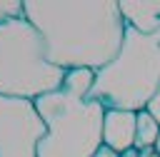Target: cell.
Here are the masks:
<instances>
[{
	"label": "cell",
	"instance_id": "10",
	"mask_svg": "<svg viewBox=\"0 0 160 157\" xmlns=\"http://www.w3.org/2000/svg\"><path fill=\"white\" fill-rule=\"evenodd\" d=\"M25 17V0H0V22Z\"/></svg>",
	"mask_w": 160,
	"mask_h": 157
},
{
	"label": "cell",
	"instance_id": "4",
	"mask_svg": "<svg viewBox=\"0 0 160 157\" xmlns=\"http://www.w3.org/2000/svg\"><path fill=\"white\" fill-rule=\"evenodd\" d=\"M35 110L48 130L38 145V157H92L102 147L105 107L100 102L60 87L38 97Z\"/></svg>",
	"mask_w": 160,
	"mask_h": 157
},
{
	"label": "cell",
	"instance_id": "1",
	"mask_svg": "<svg viewBox=\"0 0 160 157\" xmlns=\"http://www.w3.org/2000/svg\"><path fill=\"white\" fill-rule=\"evenodd\" d=\"M25 20L45 40L48 60L60 70H102L125 40L118 0H25Z\"/></svg>",
	"mask_w": 160,
	"mask_h": 157
},
{
	"label": "cell",
	"instance_id": "15",
	"mask_svg": "<svg viewBox=\"0 0 160 157\" xmlns=\"http://www.w3.org/2000/svg\"><path fill=\"white\" fill-rule=\"evenodd\" d=\"M155 152L160 155V135H158V142H155Z\"/></svg>",
	"mask_w": 160,
	"mask_h": 157
},
{
	"label": "cell",
	"instance_id": "8",
	"mask_svg": "<svg viewBox=\"0 0 160 157\" xmlns=\"http://www.w3.org/2000/svg\"><path fill=\"white\" fill-rule=\"evenodd\" d=\"M158 135H160V125L158 120L142 110L138 112V132H135V150H145V147H155L158 142Z\"/></svg>",
	"mask_w": 160,
	"mask_h": 157
},
{
	"label": "cell",
	"instance_id": "5",
	"mask_svg": "<svg viewBox=\"0 0 160 157\" xmlns=\"http://www.w3.org/2000/svg\"><path fill=\"white\" fill-rule=\"evenodd\" d=\"M45 132L32 100L0 95V157H38Z\"/></svg>",
	"mask_w": 160,
	"mask_h": 157
},
{
	"label": "cell",
	"instance_id": "14",
	"mask_svg": "<svg viewBox=\"0 0 160 157\" xmlns=\"http://www.w3.org/2000/svg\"><path fill=\"white\" fill-rule=\"evenodd\" d=\"M120 157H138V150L132 147V150H125V152H120Z\"/></svg>",
	"mask_w": 160,
	"mask_h": 157
},
{
	"label": "cell",
	"instance_id": "2",
	"mask_svg": "<svg viewBox=\"0 0 160 157\" xmlns=\"http://www.w3.org/2000/svg\"><path fill=\"white\" fill-rule=\"evenodd\" d=\"M160 87V32L142 35L125 27V40L118 57L95 72L88 100L105 110L142 112Z\"/></svg>",
	"mask_w": 160,
	"mask_h": 157
},
{
	"label": "cell",
	"instance_id": "6",
	"mask_svg": "<svg viewBox=\"0 0 160 157\" xmlns=\"http://www.w3.org/2000/svg\"><path fill=\"white\" fill-rule=\"evenodd\" d=\"M135 132H138V112L128 110H105L102 122V145L115 150L118 155L135 147Z\"/></svg>",
	"mask_w": 160,
	"mask_h": 157
},
{
	"label": "cell",
	"instance_id": "7",
	"mask_svg": "<svg viewBox=\"0 0 160 157\" xmlns=\"http://www.w3.org/2000/svg\"><path fill=\"white\" fill-rule=\"evenodd\" d=\"M120 12L125 17V25L135 27L138 32H160V0H120Z\"/></svg>",
	"mask_w": 160,
	"mask_h": 157
},
{
	"label": "cell",
	"instance_id": "11",
	"mask_svg": "<svg viewBox=\"0 0 160 157\" xmlns=\"http://www.w3.org/2000/svg\"><path fill=\"white\" fill-rule=\"evenodd\" d=\"M145 110H148V112L158 120V125H160V87H158V92L152 95V100L148 102V107H145Z\"/></svg>",
	"mask_w": 160,
	"mask_h": 157
},
{
	"label": "cell",
	"instance_id": "12",
	"mask_svg": "<svg viewBox=\"0 0 160 157\" xmlns=\"http://www.w3.org/2000/svg\"><path fill=\"white\" fill-rule=\"evenodd\" d=\"M92 157H120V155H118L115 150H110V147H105V145H102V147H100V150H98Z\"/></svg>",
	"mask_w": 160,
	"mask_h": 157
},
{
	"label": "cell",
	"instance_id": "13",
	"mask_svg": "<svg viewBox=\"0 0 160 157\" xmlns=\"http://www.w3.org/2000/svg\"><path fill=\"white\" fill-rule=\"evenodd\" d=\"M138 157H160L155 152V147H145V150H138Z\"/></svg>",
	"mask_w": 160,
	"mask_h": 157
},
{
	"label": "cell",
	"instance_id": "3",
	"mask_svg": "<svg viewBox=\"0 0 160 157\" xmlns=\"http://www.w3.org/2000/svg\"><path fill=\"white\" fill-rule=\"evenodd\" d=\"M65 70L48 60L45 40L30 20L0 22V95L38 100L60 90Z\"/></svg>",
	"mask_w": 160,
	"mask_h": 157
},
{
	"label": "cell",
	"instance_id": "9",
	"mask_svg": "<svg viewBox=\"0 0 160 157\" xmlns=\"http://www.w3.org/2000/svg\"><path fill=\"white\" fill-rule=\"evenodd\" d=\"M92 82H95V72L92 70H68L62 90H68V92H72L78 97H88Z\"/></svg>",
	"mask_w": 160,
	"mask_h": 157
}]
</instances>
